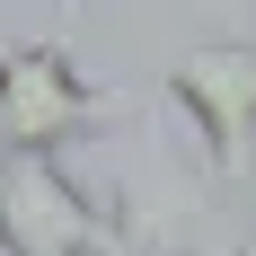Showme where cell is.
I'll use <instances>...</instances> for the list:
<instances>
[{"label": "cell", "instance_id": "6da1fadb", "mask_svg": "<svg viewBox=\"0 0 256 256\" xmlns=\"http://www.w3.org/2000/svg\"><path fill=\"white\" fill-rule=\"evenodd\" d=\"M106 115H115L106 88H88V71L62 36L0 53V159H53L62 142H80Z\"/></svg>", "mask_w": 256, "mask_h": 256}, {"label": "cell", "instance_id": "7a4b0ae2", "mask_svg": "<svg viewBox=\"0 0 256 256\" xmlns=\"http://www.w3.org/2000/svg\"><path fill=\"white\" fill-rule=\"evenodd\" d=\"M0 256H124L115 212L53 159H0Z\"/></svg>", "mask_w": 256, "mask_h": 256}, {"label": "cell", "instance_id": "3957f363", "mask_svg": "<svg viewBox=\"0 0 256 256\" xmlns=\"http://www.w3.org/2000/svg\"><path fill=\"white\" fill-rule=\"evenodd\" d=\"M194 142H204L212 177H256V44H194L159 71Z\"/></svg>", "mask_w": 256, "mask_h": 256}, {"label": "cell", "instance_id": "277c9868", "mask_svg": "<svg viewBox=\"0 0 256 256\" xmlns=\"http://www.w3.org/2000/svg\"><path fill=\"white\" fill-rule=\"evenodd\" d=\"M230 256H256V238H248V248H230Z\"/></svg>", "mask_w": 256, "mask_h": 256}]
</instances>
